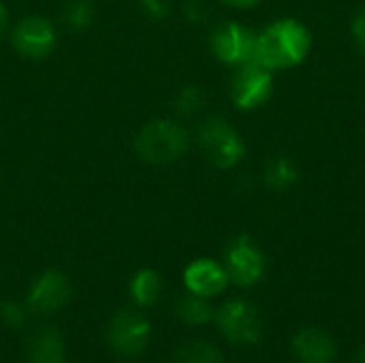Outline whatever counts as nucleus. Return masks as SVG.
Wrapping results in <instances>:
<instances>
[{
  "label": "nucleus",
  "mask_w": 365,
  "mask_h": 363,
  "mask_svg": "<svg viewBox=\"0 0 365 363\" xmlns=\"http://www.w3.org/2000/svg\"><path fill=\"white\" fill-rule=\"evenodd\" d=\"M56 41H58L56 26L41 15H28L11 30L13 47L24 58H30V60L47 58L53 51Z\"/></svg>",
  "instance_id": "obj_9"
},
{
  "label": "nucleus",
  "mask_w": 365,
  "mask_h": 363,
  "mask_svg": "<svg viewBox=\"0 0 365 363\" xmlns=\"http://www.w3.org/2000/svg\"><path fill=\"white\" fill-rule=\"evenodd\" d=\"M190 145L188 131L175 120L148 122L135 137V152L141 160L152 165H169L186 154Z\"/></svg>",
  "instance_id": "obj_2"
},
{
  "label": "nucleus",
  "mask_w": 365,
  "mask_h": 363,
  "mask_svg": "<svg viewBox=\"0 0 365 363\" xmlns=\"http://www.w3.org/2000/svg\"><path fill=\"white\" fill-rule=\"evenodd\" d=\"M291 349L302 363H331L336 359L334 340L317 327H306L295 334Z\"/></svg>",
  "instance_id": "obj_12"
},
{
  "label": "nucleus",
  "mask_w": 365,
  "mask_h": 363,
  "mask_svg": "<svg viewBox=\"0 0 365 363\" xmlns=\"http://www.w3.org/2000/svg\"><path fill=\"white\" fill-rule=\"evenodd\" d=\"M64 342L56 327H43L28 344V363H64Z\"/></svg>",
  "instance_id": "obj_13"
},
{
  "label": "nucleus",
  "mask_w": 365,
  "mask_h": 363,
  "mask_svg": "<svg viewBox=\"0 0 365 363\" xmlns=\"http://www.w3.org/2000/svg\"><path fill=\"white\" fill-rule=\"evenodd\" d=\"M231 103L240 111H255L263 107L274 94V73L257 62L235 66L231 77Z\"/></svg>",
  "instance_id": "obj_4"
},
{
  "label": "nucleus",
  "mask_w": 365,
  "mask_h": 363,
  "mask_svg": "<svg viewBox=\"0 0 365 363\" xmlns=\"http://www.w3.org/2000/svg\"><path fill=\"white\" fill-rule=\"evenodd\" d=\"M139 4H141L143 13L154 21L165 19L171 11V0H139Z\"/></svg>",
  "instance_id": "obj_21"
},
{
  "label": "nucleus",
  "mask_w": 365,
  "mask_h": 363,
  "mask_svg": "<svg viewBox=\"0 0 365 363\" xmlns=\"http://www.w3.org/2000/svg\"><path fill=\"white\" fill-rule=\"evenodd\" d=\"M257 32L240 21H222L214 28L210 36L212 53L218 62L227 66H242L255 60Z\"/></svg>",
  "instance_id": "obj_5"
},
{
  "label": "nucleus",
  "mask_w": 365,
  "mask_h": 363,
  "mask_svg": "<svg viewBox=\"0 0 365 363\" xmlns=\"http://www.w3.org/2000/svg\"><path fill=\"white\" fill-rule=\"evenodd\" d=\"M312 51V32L293 17H282L257 32L255 60L267 71H289L299 66Z\"/></svg>",
  "instance_id": "obj_1"
},
{
  "label": "nucleus",
  "mask_w": 365,
  "mask_h": 363,
  "mask_svg": "<svg viewBox=\"0 0 365 363\" xmlns=\"http://www.w3.org/2000/svg\"><path fill=\"white\" fill-rule=\"evenodd\" d=\"M68 297H71L68 280L60 272L49 270L34 280L28 293V304L41 315H53L68 302Z\"/></svg>",
  "instance_id": "obj_11"
},
{
  "label": "nucleus",
  "mask_w": 365,
  "mask_h": 363,
  "mask_svg": "<svg viewBox=\"0 0 365 363\" xmlns=\"http://www.w3.org/2000/svg\"><path fill=\"white\" fill-rule=\"evenodd\" d=\"M225 267L237 287H255L263 274H265V257L261 248L248 237V235H237L231 240L225 252Z\"/></svg>",
  "instance_id": "obj_7"
},
{
  "label": "nucleus",
  "mask_w": 365,
  "mask_h": 363,
  "mask_svg": "<svg viewBox=\"0 0 365 363\" xmlns=\"http://www.w3.org/2000/svg\"><path fill=\"white\" fill-rule=\"evenodd\" d=\"M62 19L73 30H83L94 19V6L90 0H71L62 9Z\"/></svg>",
  "instance_id": "obj_18"
},
{
  "label": "nucleus",
  "mask_w": 365,
  "mask_h": 363,
  "mask_svg": "<svg viewBox=\"0 0 365 363\" xmlns=\"http://www.w3.org/2000/svg\"><path fill=\"white\" fill-rule=\"evenodd\" d=\"M299 182V167L291 156H274L263 167V184L274 193H284Z\"/></svg>",
  "instance_id": "obj_14"
},
{
  "label": "nucleus",
  "mask_w": 365,
  "mask_h": 363,
  "mask_svg": "<svg viewBox=\"0 0 365 363\" xmlns=\"http://www.w3.org/2000/svg\"><path fill=\"white\" fill-rule=\"evenodd\" d=\"M205 107V92L199 86H186L175 98V111L180 118H192Z\"/></svg>",
  "instance_id": "obj_19"
},
{
  "label": "nucleus",
  "mask_w": 365,
  "mask_h": 363,
  "mask_svg": "<svg viewBox=\"0 0 365 363\" xmlns=\"http://www.w3.org/2000/svg\"><path fill=\"white\" fill-rule=\"evenodd\" d=\"M175 315L182 323L186 325H205L214 319V308L207 302V297L188 293L184 297H180L178 306H175Z\"/></svg>",
  "instance_id": "obj_15"
},
{
  "label": "nucleus",
  "mask_w": 365,
  "mask_h": 363,
  "mask_svg": "<svg viewBox=\"0 0 365 363\" xmlns=\"http://www.w3.org/2000/svg\"><path fill=\"white\" fill-rule=\"evenodd\" d=\"M175 363H222V355L205 340H190L175 351Z\"/></svg>",
  "instance_id": "obj_17"
},
{
  "label": "nucleus",
  "mask_w": 365,
  "mask_h": 363,
  "mask_svg": "<svg viewBox=\"0 0 365 363\" xmlns=\"http://www.w3.org/2000/svg\"><path fill=\"white\" fill-rule=\"evenodd\" d=\"M163 280L154 270H141L130 280V295L139 306H154L160 300Z\"/></svg>",
  "instance_id": "obj_16"
},
{
  "label": "nucleus",
  "mask_w": 365,
  "mask_h": 363,
  "mask_svg": "<svg viewBox=\"0 0 365 363\" xmlns=\"http://www.w3.org/2000/svg\"><path fill=\"white\" fill-rule=\"evenodd\" d=\"M220 2L233 9H250V6H257L261 0H220Z\"/></svg>",
  "instance_id": "obj_24"
},
{
  "label": "nucleus",
  "mask_w": 365,
  "mask_h": 363,
  "mask_svg": "<svg viewBox=\"0 0 365 363\" xmlns=\"http://www.w3.org/2000/svg\"><path fill=\"white\" fill-rule=\"evenodd\" d=\"M150 323L135 310H120L113 315L107 327V342L109 347L122 357L139 355L148 340H150Z\"/></svg>",
  "instance_id": "obj_8"
},
{
  "label": "nucleus",
  "mask_w": 365,
  "mask_h": 363,
  "mask_svg": "<svg viewBox=\"0 0 365 363\" xmlns=\"http://www.w3.org/2000/svg\"><path fill=\"white\" fill-rule=\"evenodd\" d=\"M197 139L207 163L218 169H233L246 156V143L242 135L220 116L207 118L199 126Z\"/></svg>",
  "instance_id": "obj_3"
},
{
  "label": "nucleus",
  "mask_w": 365,
  "mask_h": 363,
  "mask_svg": "<svg viewBox=\"0 0 365 363\" xmlns=\"http://www.w3.org/2000/svg\"><path fill=\"white\" fill-rule=\"evenodd\" d=\"M0 319H2L4 325L17 329V327H21L26 323V310L17 302H4L0 306Z\"/></svg>",
  "instance_id": "obj_20"
},
{
  "label": "nucleus",
  "mask_w": 365,
  "mask_h": 363,
  "mask_svg": "<svg viewBox=\"0 0 365 363\" xmlns=\"http://www.w3.org/2000/svg\"><path fill=\"white\" fill-rule=\"evenodd\" d=\"M357 363H365V347H361L359 349V353H357V359H355Z\"/></svg>",
  "instance_id": "obj_26"
},
{
  "label": "nucleus",
  "mask_w": 365,
  "mask_h": 363,
  "mask_svg": "<svg viewBox=\"0 0 365 363\" xmlns=\"http://www.w3.org/2000/svg\"><path fill=\"white\" fill-rule=\"evenodd\" d=\"M214 321L222 336L233 344H255L263 334V321L259 310L244 300L227 302L214 315Z\"/></svg>",
  "instance_id": "obj_6"
},
{
  "label": "nucleus",
  "mask_w": 365,
  "mask_h": 363,
  "mask_svg": "<svg viewBox=\"0 0 365 363\" xmlns=\"http://www.w3.org/2000/svg\"><path fill=\"white\" fill-rule=\"evenodd\" d=\"M351 34H353L355 45L365 53V6L355 13V17L351 21Z\"/></svg>",
  "instance_id": "obj_23"
},
{
  "label": "nucleus",
  "mask_w": 365,
  "mask_h": 363,
  "mask_svg": "<svg viewBox=\"0 0 365 363\" xmlns=\"http://www.w3.org/2000/svg\"><path fill=\"white\" fill-rule=\"evenodd\" d=\"M6 26H9V13H6L4 4L0 2V39H2V34H4V30H6Z\"/></svg>",
  "instance_id": "obj_25"
},
{
  "label": "nucleus",
  "mask_w": 365,
  "mask_h": 363,
  "mask_svg": "<svg viewBox=\"0 0 365 363\" xmlns=\"http://www.w3.org/2000/svg\"><path fill=\"white\" fill-rule=\"evenodd\" d=\"M231 278L227 274V267L212 259H197L192 261L184 272V285L188 293L201 295V297H216L229 287Z\"/></svg>",
  "instance_id": "obj_10"
},
{
  "label": "nucleus",
  "mask_w": 365,
  "mask_h": 363,
  "mask_svg": "<svg viewBox=\"0 0 365 363\" xmlns=\"http://www.w3.org/2000/svg\"><path fill=\"white\" fill-rule=\"evenodd\" d=\"M207 15H210V11L203 0H186L184 2V17L190 24H203L207 19Z\"/></svg>",
  "instance_id": "obj_22"
}]
</instances>
